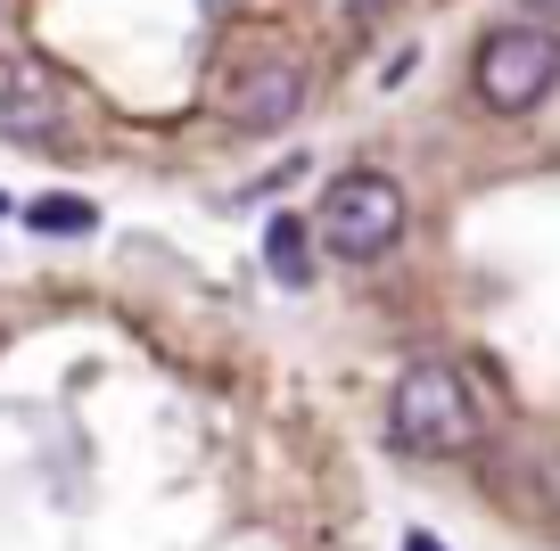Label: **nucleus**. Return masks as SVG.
<instances>
[{
  "instance_id": "1",
  "label": "nucleus",
  "mask_w": 560,
  "mask_h": 551,
  "mask_svg": "<svg viewBox=\"0 0 560 551\" xmlns=\"http://www.w3.org/2000/svg\"><path fill=\"white\" fill-rule=\"evenodd\" d=\"M487 412H478V387L462 379L454 362H412L387 396V436L396 453H420V461H454V453L478 445Z\"/></svg>"
},
{
  "instance_id": "2",
  "label": "nucleus",
  "mask_w": 560,
  "mask_h": 551,
  "mask_svg": "<svg viewBox=\"0 0 560 551\" xmlns=\"http://www.w3.org/2000/svg\"><path fill=\"white\" fill-rule=\"evenodd\" d=\"M314 231H322V247H330V256H347V263H380L387 247L404 239V181H396V173H371V165L338 173L330 190H322Z\"/></svg>"
},
{
  "instance_id": "3",
  "label": "nucleus",
  "mask_w": 560,
  "mask_h": 551,
  "mask_svg": "<svg viewBox=\"0 0 560 551\" xmlns=\"http://www.w3.org/2000/svg\"><path fill=\"white\" fill-rule=\"evenodd\" d=\"M470 83H478V99H487L494 116H536V107L552 99V83H560V34L536 25V17L494 25V34L478 42Z\"/></svg>"
},
{
  "instance_id": "4",
  "label": "nucleus",
  "mask_w": 560,
  "mask_h": 551,
  "mask_svg": "<svg viewBox=\"0 0 560 551\" xmlns=\"http://www.w3.org/2000/svg\"><path fill=\"white\" fill-rule=\"evenodd\" d=\"M67 91L42 58H0V140H58Z\"/></svg>"
},
{
  "instance_id": "5",
  "label": "nucleus",
  "mask_w": 560,
  "mask_h": 551,
  "mask_svg": "<svg viewBox=\"0 0 560 551\" xmlns=\"http://www.w3.org/2000/svg\"><path fill=\"white\" fill-rule=\"evenodd\" d=\"M298 107H305V67L298 58H264V67L240 74V91H231V124H240V132H280Z\"/></svg>"
},
{
  "instance_id": "6",
  "label": "nucleus",
  "mask_w": 560,
  "mask_h": 551,
  "mask_svg": "<svg viewBox=\"0 0 560 551\" xmlns=\"http://www.w3.org/2000/svg\"><path fill=\"white\" fill-rule=\"evenodd\" d=\"M264 263H272V280H289V289L314 280V256H305V223H298V214H272V231H264Z\"/></svg>"
},
{
  "instance_id": "7",
  "label": "nucleus",
  "mask_w": 560,
  "mask_h": 551,
  "mask_svg": "<svg viewBox=\"0 0 560 551\" xmlns=\"http://www.w3.org/2000/svg\"><path fill=\"white\" fill-rule=\"evenodd\" d=\"M91 223H100L91 198H34V207H25V231H58V239H67V231H91Z\"/></svg>"
},
{
  "instance_id": "8",
  "label": "nucleus",
  "mask_w": 560,
  "mask_h": 551,
  "mask_svg": "<svg viewBox=\"0 0 560 551\" xmlns=\"http://www.w3.org/2000/svg\"><path fill=\"white\" fill-rule=\"evenodd\" d=\"M544 502H552V511H560V453H552V461H544Z\"/></svg>"
},
{
  "instance_id": "9",
  "label": "nucleus",
  "mask_w": 560,
  "mask_h": 551,
  "mask_svg": "<svg viewBox=\"0 0 560 551\" xmlns=\"http://www.w3.org/2000/svg\"><path fill=\"white\" fill-rule=\"evenodd\" d=\"M404 551H445V543H438V535H420V527H412V535H404Z\"/></svg>"
},
{
  "instance_id": "10",
  "label": "nucleus",
  "mask_w": 560,
  "mask_h": 551,
  "mask_svg": "<svg viewBox=\"0 0 560 551\" xmlns=\"http://www.w3.org/2000/svg\"><path fill=\"white\" fill-rule=\"evenodd\" d=\"M520 9L527 17H560V0H520Z\"/></svg>"
}]
</instances>
